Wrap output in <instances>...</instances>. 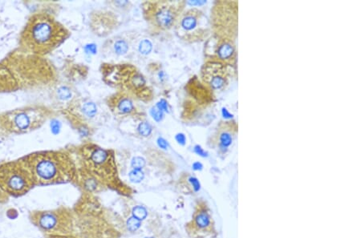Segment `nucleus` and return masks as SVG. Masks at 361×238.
Listing matches in <instances>:
<instances>
[{"label": "nucleus", "instance_id": "obj_1", "mask_svg": "<svg viewBox=\"0 0 361 238\" xmlns=\"http://www.w3.org/2000/svg\"><path fill=\"white\" fill-rule=\"evenodd\" d=\"M35 185H49L72 182L77 176L74 162L63 152L34 154L23 159Z\"/></svg>", "mask_w": 361, "mask_h": 238}, {"label": "nucleus", "instance_id": "obj_2", "mask_svg": "<svg viewBox=\"0 0 361 238\" xmlns=\"http://www.w3.org/2000/svg\"><path fill=\"white\" fill-rule=\"evenodd\" d=\"M80 154L85 166L84 170L90 173L99 183L116 190L125 187L120 182L114 154L111 150L88 144L80 148Z\"/></svg>", "mask_w": 361, "mask_h": 238}, {"label": "nucleus", "instance_id": "obj_3", "mask_svg": "<svg viewBox=\"0 0 361 238\" xmlns=\"http://www.w3.org/2000/svg\"><path fill=\"white\" fill-rule=\"evenodd\" d=\"M65 27L51 17L40 15L34 17L26 28L25 42L37 52H49L59 46L67 37Z\"/></svg>", "mask_w": 361, "mask_h": 238}, {"label": "nucleus", "instance_id": "obj_4", "mask_svg": "<svg viewBox=\"0 0 361 238\" xmlns=\"http://www.w3.org/2000/svg\"><path fill=\"white\" fill-rule=\"evenodd\" d=\"M103 77L109 85L119 88L121 92L135 95L144 101L150 100L151 91L142 73L130 65H107L103 68Z\"/></svg>", "mask_w": 361, "mask_h": 238}, {"label": "nucleus", "instance_id": "obj_5", "mask_svg": "<svg viewBox=\"0 0 361 238\" xmlns=\"http://www.w3.org/2000/svg\"><path fill=\"white\" fill-rule=\"evenodd\" d=\"M34 187L36 185L23 160L0 166V190L4 194L20 196Z\"/></svg>", "mask_w": 361, "mask_h": 238}, {"label": "nucleus", "instance_id": "obj_6", "mask_svg": "<svg viewBox=\"0 0 361 238\" xmlns=\"http://www.w3.org/2000/svg\"><path fill=\"white\" fill-rule=\"evenodd\" d=\"M183 7V2H148L144 4V15L151 25L167 31L176 26Z\"/></svg>", "mask_w": 361, "mask_h": 238}, {"label": "nucleus", "instance_id": "obj_7", "mask_svg": "<svg viewBox=\"0 0 361 238\" xmlns=\"http://www.w3.org/2000/svg\"><path fill=\"white\" fill-rule=\"evenodd\" d=\"M174 27L178 36L190 43L207 38L209 32L206 15L197 8L183 11Z\"/></svg>", "mask_w": 361, "mask_h": 238}, {"label": "nucleus", "instance_id": "obj_8", "mask_svg": "<svg viewBox=\"0 0 361 238\" xmlns=\"http://www.w3.org/2000/svg\"><path fill=\"white\" fill-rule=\"evenodd\" d=\"M238 4L219 2L214 10L213 26L218 37L233 40L238 26Z\"/></svg>", "mask_w": 361, "mask_h": 238}, {"label": "nucleus", "instance_id": "obj_9", "mask_svg": "<svg viewBox=\"0 0 361 238\" xmlns=\"http://www.w3.org/2000/svg\"><path fill=\"white\" fill-rule=\"evenodd\" d=\"M228 75L227 66L219 62L207 61L202 70L204 82L214 91L225 88L228 81Z\"/></svg>", "mask_w": 361, "mask_h": 238}, {"label": "nucleus", "instance_id": "obj_10", "mask_svg": "<svg viewBox=\"0 0 361 238\" xmlns=\"http://www.w3.org/2000/svg\"><path fill=\"white\" fill-rule=\"evenodd\" d=\"M209 55L208 61L224 63L228 66L234 65L236 61V49L234 42L226 38L215 37L212 39V50H207Z\"/></svg>", "mask_w": 361, "mask_h": 238}, {"label": "nucleus", "instance_id": "obj_11", "mask_svg": "<svg viewBox=\"0 0 361 238\" xmlns=\"http://www.w3.org/2000/svg\"><path fill=\"white\" fill-rule=\"evenodd\" d=\"M237 133L238 125L235 122H222L214 134L213 143L217 145L220 152L224 154L230 148Z\"/></svg>", "mask_w": 361, "mask_h": 238}, {"label": "nucleus", "instance_id": "obj_12", "mask_svg": "<svg viewBox=\"0 0 361 238\" xmlns=\"http://www.w3.org/2000/svg\"><path fill=\"white\" fill-rule=\"evenodd\" d=\"M108 106L111 111L119 117H129L137 113L131 98L122 92L109 97Z\"/></svg>", "mask_w": 361, "mask_h": 238}, {"label": "nucleus", "instance_id": "obj_13", "mask_svg": "<svg viewBox=\"0 0 361 238\" xmlns=\"http://www.w3.org/2000/svg\"><path fill=\"white\" fill-rule=\"evenodd\" d=\"M61 220L56 212H37L32 213V222L44 232L61 231Z\"/></svg>", "mask_w": 361, "mask_h": 238}, {"label": "nucleus", "instance_id": "obj_14", "mask_svg": "<svg viewBox=\"0 0 361 238\" xmlns=\"http://www.w3.org/2000/svg\"><path fill=\"white\" fill-rule=\"evenodd\" d=\"M13 123L16 130L25 131L32 125L31 115L25 112H20L14 115Z\"/></svg>", "mask_w": 361, "mask_h": 238}, {"label": "nucleus", "instance_id": "obj_15", "mask_svg": "<svg viewBox=\"0 0 361 238\" xmlns=\"http://www.w3.org/2000/svg\"><path fill=\"white\" fill-rule=\"evenodd\" d=\"M194 224L200 230H206L212 225L211 217L206 211H201L196 214Z\"/></svg>", "mask_w": 361, "mask_h": 238}, {"label": "nucleus", "instance_id": "obj_16", "mask_svg": "<svg viewBox=\"0 0 361 238\" xmlns=\"http://www.w3.org/2000/svg\"><path fill=\"white\" fill-rule=\"evenodd\" d=\"M114 49L116 54L124 55L129 50V46L124 40H119V42H116Z\"/></svg>", "mask_w": 361, "mask_h": 238}, {"label": "nucleus", "instance_id": "obj_17", "mask_svg": "<svg viewBox=\"0 0 361 238\" xmlns=\"http://www.w3.org/2000/svg\"><path fill=\"white\" fill-rule=\"evenodd\" d=\"M83 113L88 118L95 117V115L97 114V107L95 104L90 102L85 104V106H83Z\"/></svg>", "mask_w": 361, "mask_h": 238}, {"label": "nucleus", "instance_id": "obj_18", "mask_svg": "<svg viewBox=\"0 0 361 238\" xmlns=\"http://www.w3.org/2000/svg\"><path fill=\"white\" fill-rule=\"evenodd\" d=\"M137 130L140 135L148 137L152 132V127L147 122H142V123L139 125Z\"/></svg>", "mask_w": 361, "mask_h": 238}, {"label": "nucleus", "instance_id": "obj_19", "mask_svg": "<svg viewBox=\"0 0 361 238\" xmlns=\"http://www.w3.org/2000/svg\"><path fill=\"white\" fill-rule=\"evenodd\" d=\"M133 218H135L136 219L139 220H142L147 218V211H145V208L142 206H137L133 208Z\"/></svg>", "mask_w": 361, "mask_h": 238}, {"label": "nucleus", "instance_id": "obj_20", "mask_svg": "<svg viewBox=\"0 0 361 238\" xmlns=\"http://www.w3.org/2000/svg\"><path fill=\"white\" fill-rule=\"evenodd\" d=\"M144 173L142 170H133L130 173V181L135 183H139L144 179Z\"/></svg>", "mask_w": 361, "mask_h": 238}, {"label": "nucleus", "instance_id": "obj_21", "mask_svg": "<svg viewBox=\"0 0 361 238\" xmlns=\"http://www.w3.org/2000/svg\"><path fill=\"white\" fill-rule=\"evenodd\" d=\"M151 50H152V44H151L149 40H143V42L140 44L139 51L141 54L147 55Z\"/></svg>", "mask_w": 361, "mask_h": 238}, {"label": "nucleus", "instance_id": "obj_22", "mask_svg": "<svg viewBox=\"0 0 361 238\" xmlns=\"http://www.w3.org/2000/svg\"><path fill=\"white\" fill-rule=\"evenodd\" d=\"M145 165V161L140 158V156H137V158H135L132 161V167L133 168V170H142V168H143Z\"/></svg>", "mask_w": 361, "mask_h": 238}, {"label": "nucleus", "instance_id": "obj_23", "mask_svg": "<svg viewBox=\"0 0 361 238\" xmlns=\"http://www.w3.org/2000/svg\"><path fill=\"white\" fill-rule=\"evenodd\" d=\"M58 95H59L60 98L63 99V100H67V99L71 97L72 94L71 91L66 88V87H62V88L58 91Z\"/></svg>", "mask_w": 361, "mask_h": 238}, {"label": "nucleus", "instance_id": "obj_24", "mask_svg": "<svg viewBox=\"0 0 361 238\" xmlns=\"http://www.w3.org/2000/svg\"><path fill=\"white\" fill-rule=\"evenodd\" d=\"M128 228L131 231H135L140 227V220L135 218H132L127 223Z\"/></svg>", "mask_w": 361, "mask_h": 238}, {"label": "nucleus", "instance_id": "obj_25", "mask_svg": "<svg viewBox=\"0 0 361 238\" xmlns=\"http://www.w3.org/2000/svg\"><path fill=\"white\" fill-rule=\"evenodd\" d=\"M151 115L156 121H160L163 118V112L157 106L151 110Z\"/></svg>", "mask_w": 361, "mask_h": 238}, {"label": "nucleus", "instance_id": "obj_26", "mask_svg": "<svg viewBox=\"0 0 361 238\" xmlns=\"http://www.w3.org/2000/svg\"><path fill=\"white\" fill-rule=\"evenodd\" d=\"M189 181L195 191H199L200 189V183L199 180L195 177H190Z\"/></svg>", "mask_w": 361, "mask_h": 238}, {"label": "nucleus", "instance_id": "obj_27", "mask_svg": "<svg viewBox=\"0 0 361 238\" xmlns=\"http://www.w3.org/2000/svg\"><path fill=\"white\" fill-rule=\"evenodd\" d=\"M195 152L201 156H203V158H205V156H207V153L205 150H204L200 145H197V146L195 147Z\"/></svg>", "mask_w": 361, "mask_h": 238}, {"label": "nucleus", "instance_id": "obj_28", "mask_svg": "<svg viewBox=\"0 0 361 238\" xmlns=\"http://www.w3.org/2000/svg\"><path fill=\"white\" fill-rule=\"evenodd\" d=\"M157 107H158L161 111L166 112L168 110L167 102L165 100H161L158 104H157Z\"/></svg>", "mask_w": 361, "mask_h": 238}, {"label": "nucleus", "instance_id": "obj_29", "mask_svg": "<svg viewBox=\"0 0 361 238\" xmlns=\"http://www.w3.org/2000/svg\"><path fill=\"white\" fill-rule=\"evenodd\" d=\"M176 140L177 142L180 144H185V141H186V139H185V137L184 134H183V133H180V134H178L176 136Z\"/></svg>", "mask_w": 361, "mask_h": 238}, {"label": "nucleus", "instance_id": "obj_30", "mask_svg": "<svg viewBox=\"0 0 361 238\" xmlns=\"http://www.w3.org/2000/svg\"><path fill=\"white\" fill-rule=\"evenodd\" d=\"M159 147L166 149L168 146L167 142L163 138H159L158 141Z\"/></svg>", "mask_w": 361, "mask_h": 238}, {"label": "nucleus", "instance_id": "obj_31", "mask_svg": "<svg viewBox=\"0 0 361 238\" xmlns=\"http://www.w3.org/2000/svg\"><path fill=\"white\" fill-rule=\"evenodd\" d=\"M59 130L60 126L59 124L57 123V122H56V124H52V131H54V132L57 133L58 132H59Z\"/></svg>", "mask_w": 361, "mask_h": 238}, {"label": "nucleus", "instance_id": "obj_32", "mask_svg": "<svg viewBox=\"0 0 361 238\" xmlns=\"http://www.w3.org/2000/svg\"><path fill=\"white\" fill-rule=\"evenodd\" d=\"M87 49L92 52V54H96L97 48L95 45H89L88 47H87Z\"/></svg>", "mask_w": 361, "mask_h": 238}, {"label": "nucleus", "instance_id": "obj_33", "mask_svg": "<svg viewBox=\"0 0 361 238\" xmlns=\"http://www.w3.org/2000/svg\"><path fill=\"white\" fill-rule=\"evenodd\" d=\"M193 168L195 170H201L202 168V165L200 163V162H196V163L193 165Z\"/></svg>", "mask_w": 361, "mask_h": 238}, {"label": "nucleus", "instance_id": "obj_34", "mask_svg": "<svg viewBox=\"0 0 361 238\" xmlns=\"http://www.w3.org/2000/svg\"><path fill=\"white\" fill-rule=\"evenodd\" d=\"M223 113H224V115H225L224 118H231V114L228 113V111H227V110L226 108H224L223 109Z\"/></svg>", "mask_w": 361, "mask_h": 238}]
</instances>
